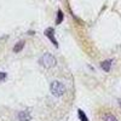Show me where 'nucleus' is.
<instances>
[{"instance_id":"obj_1","label":"nucleus","mask_w":121,"mask_h":121,"mask_svg":"<svg viewBox=\"0 0 121 121\" xmlns=\"http://www.w3.org/2000/svg\"><path fill=\"white\" fill-rule=\"evenodd\" d=\"M39 63H40L41 67H44L46 69H50V68H53L57 64V59H56V57L52 53L46 52V53H44L41 57H40Z\"/></svg>"},{"instance_id":"obj_2","label":"nucleus","mask_w":121,"mask_h":121,"mask_svg":"<svg viewBox=\"0 0 121 121\" xmlns=\"http://www.w3.org/2000/svg\"><path fill=\"white\" fill-rule=\"evenodd\" d=\"M50 90H51L52 95L56 97H60L65 93V86L60 81H53L51 86H50Z\"/></svg>"},{"instance_id":"obj_3","label":"nucleus","mask_w":121,"mask_h":121,"mask_svg":"<svg viewBox=\"0 0 121 121\" xmlns=\"http://www.w3.org/2000/svg\"><path fill=\"white\" fill-rule=\"evenodd\" d=\"M44 34H45V36H46V38H48V39H50V41H51L56 47H58V41H57V39H56V36H55V29H53L52 27H50V28L45 29Z\"/></svg>"},{"instance_id":"obj_4","label":"nucleus","mask_w":121,"mask_h":121,"mask_svg":"<svg viewBox=\"0 0 121 121\" xmlns=\"http://www.w3.org/2000/svg\"><path fill=\"white\" fill-rule=\"evenodd\" d=\"M17 117L19 121H30L32 120V115L28 110H22V112H19L17 114Z\"/></svg>"},{"instance_id":"obj_5","label":"nucleus","mask_w":121,"mask_h":121,"mask_svg":"<svg viewBox=\"0 0 121 121\" xmlns=\"http://www.w3.org/2000/svg\"><path fill=\"white\" fill-rule=\"evenodd\" d=\"M112 64H113V60H112V59L103 60V62L100 63V68H102L104 72L109 73V72H110V69H112Z\"/></svg>"},{"instance_id":"obj_6","label":"nucleus","mask_w":121,"mask_h":121,"mask_svg":"<svg viewBox=\"0 0 121 121\" xmlns=\"http://www.w3.org/2000/svg\"><path fill=\"white\" fill-rule=\"evenodd\" d=\"M23 47H24V41H19V43H17V44L13 46V52H15V53L21 52L22 50H23Z\"/></svg>"},{"instance_id":"obj_7","label":"nucleus","mask_w":121,"mask_h":121,"mask_svg":"<svg viewBox=\"0 0 121 121\" xmlns=\"http://www.w3.org/2000/svg\"><path fill=\"white\" fill-rule=\"evenodd\" d=\"M63 19H64V15H63V11L62 10H58L57 11V19H56V26L60 24L63 22Z\"/></svg>"},{"instance_id":"obj_8","label":"nucleus","mask_w":121,"mask_h":121,"mask_svg":"<svg viewBox=\"0 0 121 121\" xmlns=\"http://www.w3.org/2000/svg\"><path fill=\"white\" fill-rule=\"evenodd\" d=\"M78 115H79L80 121H90L88 117H87V115L85 114V112H82L81 109H78Z\"/></svg>"},{"instance_id":"obj_9","label":"nucleus","mask_w":121,"mask_h":121,"mask_svg":"<svg viewBox=\"0 0 121 121\" xmlns=\"http://www.w3.org/2000/svg\"><path fill=\"white\" fill-rule=\"evenodd\" d=\"M104 121H117V119L114 116V115H112V114H107V115H104V119H103Z\"/></svg>"},{"instance_id":"obj_10","label":"nucleus","mask_w":121,"mask_h":121,"mask_svg":"<svg viewBox=\"0 0 121 121\" xmlns=\"http://www.w3.org/2000/svg\"><path fill=\"white\" fill-rule=\"evenodd\" d=\"M7 78V73H5V72H0V82H3V81H5V79Z\"/></svg>"},{"instance_id":"obj_11","label":"nucleus","mask_w":121,"mask_h":121,"mask_svg":"<svg viewBox=\"0 0 121 121\" xmlns=\"http://www.w3.org/2000/svg\"><path fill=\"white\" fill-rule=\"evenodd\" d=\"M119 104H120V108H121V99L119 100Z\"/></svg>"}]
</instances>
